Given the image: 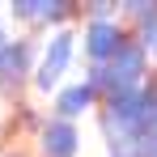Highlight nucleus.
Listing matches in <instances>:
<instances>
[{
	"mask_svg": "<svg viewBox=\"0 0 157 157\" xmlns=\"http://www.w3.org/2000/svg\"><path fill=\"white\" fill-rule=\"evenodd\" d=\"M140 72H144V55L136 51L132 43H123V47L115 51V81H110V85L119 89V98H123V94H128L132 85L140 81Z\"/></svg>",
	"mask_w": 157,
	"mask_h": 157,
	"instance_id": "1",
	"label": "nucleus"
},
{
	"mask_svg": "<svg viewBox=\"0 0 157 157\" xmlns=\"http://www.w3.org/2000/svg\"><path fill=\"white\" fill-rule=\"evenodd\" d=\"M68 55H72V38L68 34H55L51 47H47V59H43V72H38V81L51 89L55 81L64 77V68H68Z\"/></svg>",
	"mask_w": 157,
	"mask_h": 157,
	"instance_id": "2",
	"label": "nucleus"
},
{
	"mask_svg": "<svg viewBox=\"0 0 157 157\" xmlns=\"http://www.w3.org/2000/svg\"><path fill=\"white\" fill-rule=\"evenodd\" d=\"M123 47V38H119V30L106 26V21H94L89 26V34H85V51L94 55V59H106V55H115Z\"/></svg>",
	"mask_w": 157,
	"mask_h": 157,
	"instance_id": "3",
	"label": "nucleus"
},
{
	"mask_svg": "<svg viewBox=\"0 0 157 157\" xmlns=\"http://www.w3.org/2000/svg\"><path fill=\"white\" fill-rule=\"evenodd\" d=\"M43 153L47 157H72L77 153V132H72V123H51V128L43 132Z\"/></svg>",
	"mask_w": 157,
	"mask_h": 157,
	"instance_id": "4",
	"label": "nucleus"
},
{
	"mask_svg": "<svg viewBox=\"0 0 157 157\" xmlns=\"http://www.w3.org/2000/svg\"><path fill=\"white\" fill-rule=\"evenodd\" d=\"M94 89H98L94 81H89V85H72V89H64V94H59V110H64V115H81L85 106L94 102Z\"/></svg>",
	"mask_w": 157,
	"mask_h": 157,
	"instance_id": "5",
	"label": "nucleus"
},
{
	"mask_svg": "<svg viewBox=\"0 0 157 157\" xmlns=\"http://www.w3.org/2000/svg\"><path fill=\"white\" fill-rule=\"evenodd\" d=\"M21 17H59L64 13V4H13Z\"/></svg>",
	"mask_w": 157,
	"mask_h": 157,
	"instance_id": "6",
	"label": "nucleus"
}]
</instances>
